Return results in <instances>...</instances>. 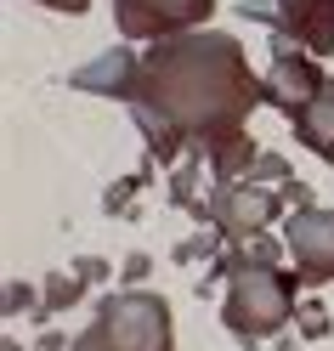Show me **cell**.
<instances>
[{
  "label": "cell",
  "mask_w": 334,
  "mask_h": 351,
  "mask_svg": "<svg viewBox=\"0 0 334 351\" xmlns=\"http://www.w3.org/2000/svg\"><path fill=\"white\" fill-rule=\"evenodd\" d=\"M278 193H283V204H289V210H311V187L300 182V176H289Z\"/></svg>",
  "instance_id": "ac0fdd59"
},
{
  "label": "cell",
  "mask_w": 334,
  "mask_h": 351,
  "mask_svg": "<svg viewBox=\"0 0 334 351\" xmlns=\"http://www.w3.org/2000/svg\"><path fill=\"white\" fill-rule=\"evenodd\" d=\"M85 295V278L80 272H51L46 283H40V306H46V312L40 317H51V312H69V306Z\"/></svg>",
  "instance_id": "4fadbf2b"
},
{
  "label": "cell",
  "mask_w": 334,
  "mask_h": 351,
  "mask_svg": "<svg viewBox=\"0 0 334 351\" xmlns=\"http://www.w3.org/2000/svg\"><path fill=\"white\" fill-rule=\"evenodd\" d=\"M261 85H266V108H278V114H300V108L329 85V74L318 69V57H311V51H300L289 34L272 29V69L261 74Z\"/></svg>",
  "instance_id": "8992f818"
},
{
  "label": "cell",
  "mask_w": 334,
  "mask_h": 351,
  "mask_svg": "<svg viewBox=\"0 0 334 351\" xmlns=\"http://www.w3.org/2000/svg\"><path fill=\"white\" fill-rule=\"evenodd\" d=\"M289 176H295V170H289L283 153H261V159H255V182H266V187H283Z\"/></svg>",
  "instance_id": "9a60e30c"
},
{
  "label": "cell",
  "mask_w": 334,
  "mask_h": 351,
  "mask_svg": "<svg viewBox=\"0 0 334 351\" xmlns=\"http://www.w3.org/2000/svg\"><path fill=\"white\" fill-rule=\"evenodd\" d=\"M250 267H278V238H272V232L238 238V244H232L227 255H215V267H210V278L198 283V289L210 295V283H215V278H232V272H250Z\"/></svg>",
  "instance_id": "8fae6325"
},
{
  "label": "cell",
  "mask_w": 334,
  "mask_h": 351,
  "mask_svg": "<svg viewBox=\"0 0 334 351\" xmlns=\"http://www.w3.org/2000/svg\"><path fill=\"white\" fill-rule=\"evenodd\" d=\"M136 69H142V51L130 46V40H119V46H108L97 62H85V69L69 74L74 91H91V97H114L130 108V91H136Z\"/></svg>",
  "instance_id": "ba28073f"
},
{
  "label": "cell",
  "mask_w": 334,
  "mask_h": 351,
  "mask_svg": "<svg viewBox=\"0 0 334 351\" xmlns=\"http://www.w3.org/2000/svg\"><path fill=\"white\" fill-rule=\"evenodd\" d=\"M295 317H300V335H306V340H323V335H329V306L306 300V306H300Z\"/></svg>",
  "instance_id": "2e32d148"
},
{
  "label": "cell",
  "mask_w": 334,
  "mask_h": 351,
  "mask_svg": "<svg viewBox=\"0 0 334 351\" xmlns=\"http://www.w3.org/2000/svg\"><path fill=\"white\" fill-rule=\"evenodd\" d=\"M69 351H176L170 300L153 289H125L97 306V317L74 335Z\"/></svg>",
  "instance_id": "7a4b0ae2"
},
{
  "label": "cell",
  "mask_w": 334,
  "mask_h": 351,
  "mask_svg": "<svg viewBox=\"0 0 334 351\" xmlns=\"http://www.w3.org/2000/svg\"><path fill=\"white\" fill-rule=\"evenodd\" d=\"M295 267H250L227 278V300H221V323L232 328L243 346L272 340L278 328L295 317Z\"/></svg>",
  "instance_id": "3957f363"
},
{
  "label": "cell",
  "mask_w": 334,
  "mask_h": 351,
  "mask_svg": "<svg viewBox=\"0 0 334 351\" xmlns=\"http://www.w3.org/2000/svg\"><path fill=\"white\" fill-rule=\"evenodd\" d=\"M255 159H261V147L250 130H238V136H221L210 153H204V165L215 182H243V176H255Z\"/></svg>",
  "instance_id": "7c38bea8"
},
{
  "label": "cell",
  "mask_w": 334,
  "mask_h": 351,
  "mask_svg": "<svg viewBox=\"0 0 334 351\" xmlns=\"http://www.w3.org/2000/svg\"><path fill=\"white\" fill-rule=\"evenodd\" d=\"M215 238H221V232H204V238H187V244H176V261H204V255H215Z\"/></svg>",
  "instance_id": "e0dca14e"
},
{
  "label": "cell",
  "mask_w": 334,
  "mask_h": 351,
  "mask_svg": "<svg viewBox=\"0 0 334 351\" xmlns=\"http://www.w3.org/2000/svg\"><path fill=\"white\" fill-rule=\"evenodd\" d=\"M283 244L295 255V278L300 289H323L334 283V210H289L283 221Z\"/></svg>",
  "instance_id": "52a82bcc"
},
{
  "label": "cell",
  "mask_w": 334,
  "mask_h": 351,
  "mask_svg": "<svg viewBox=\"0 0 334 351\" xmlns=\"http://www.w3.org/2000/svg\"><path fill=\"white\" fill-rule=\"evenodd\" d=\"M283 193L266 187V182H215L210 199H198L193 215L204 221L210 232H221L227 244H238V238H255L266 232L272 221H283Z\"/></svg>",
  "instance_id": "277c9868"
},
{
  "label": "cell",
  "mask_w": 334,
  "mask_h": 351,
  "mask_svg": "<svg viewBox=\"0 0 334 351\" xmlns=\"http://www.w3.org/2000/svg\"><path fill=\"white\" fill-rule=\"evenodd\" d=\"M261 102L266 85L243 57V40H232L227 29H187L142 46L130 114L153 165L176 170L187 153L204 159L221 136H238L250 125Z\"/></svg>",
  "instance_id": "6da1fadb"
},
{
  "label": "cell",
  "mask_w": 334,
  "mask_h": 351,
  "mask_svg": "<svg viewBox=\"0 0 334 351\" xmlns=\"http://www.w3.org/2000/svg\"><path fill=\"white\" fill-rule=\"evenodd\" d=\"M23 300H34V289H23V283H12V289H6V306H12V312H23Z\"/></svg>",
  "instance_id": "44dd1931"
},
{
  "label": "cell",
  "mask_w": 334,
  "mask_h": 351,
  "mask_svg": "<svg viewBox=\"0 0 334 351\" xmlns=\"http://www.w3.org/2000/svg\"><path fill=\"white\" fill-rule=\"evenodd\" d=\"M34 6H51V12H69V17H85L91 0H34Z\"/></svg>",
  "instance_id": "ffe728a7"
},
{
  "label": "cell",
  "mask_w": 334,
  "mask_h": 351,
  "mask_svg": "<svg viewBox=\"0 0 334 351\" xmlns=\"http://www.w3.org/2000/svg\"><path fill=\"white\" fill-rule=\"evenodd\" d=\"M198 182H204V159H198V153H187V159L170 170V199L193 210V204H198V199H193V193H198Z\"/></svg>",
  "instance_id": "5bb4252c"
},
{
  "label": "cell",
  "mask_w": 334,
  "mask_h": 351,
  "mask_svg": "<svg viewBox=\"0 0 334 351\" xmlns=\"http://www.w3.org/2000/svg\"><path fill=\"white\" fill-rule=\"evenodd\" d=\"M289 125H295L300 147H311L323 165H334V74H329V85L300 108V114H289Z\"/></svg>",
  "instance_id": "30bf717a"
},
{
  "label": "cell",
  "mask_w": 334,
  "mask_h": 351,
  "mask_svg": "<svg viewBox=\"0 0 334 351\" xmlns=\"http://www.w3.org/2000/svg\"><path fill=\"white\" fill-rule=\"evenodd\" d=\"M125 278H130V283L147 278V255H130V261H125Z\"/></svg>",
  "instance_id": "7402d4cb"
},
{
  "label": "cell",
  "mask_w": 334,
  "mask_h": 351,
  "mask_svg": "<svg viewBox=\"0 0 334 351\" xmlns=\"http://www.w3.org/2000/svg\"><path fill=\"white\" fill-rule=\"evenodd\" d=\"M74 272H80L85 283H97V278H108V261H97V255H85V261H74Z\"/></svg>",
  "instance_id": "d6986e66"
},
{
  "label": "cell",
  "mask_w": 334,
  "mask_h": 351,
  "mask_svg": "<svg viewBox=\"0 0 334 351\" xmlns=\"http://www.w3.org/2000/svg\"><path fill=\"white\" fill-rule=\"evenodd\" d=\"M278 6V34H289L300 51L329 57L334 51V0H272Z\"/></svg>",
  "instance_id": "9c48e42d"
},
{
  "label": "cell",
  "mask_w": 334,
  "mask_h": 351,
  "mask_svg": "<svg viewBox=\"0 0 334 351\" xmlns=\"http://www.w3.org/2000/svg\"><path fill=\"white\" fill-rule=\"evenodd\" d=\"M215 17V0H114L119 40H170L187 29H204Z\"/></svg>",
  "instance_id": "5b68a950"
}]
</instances>
